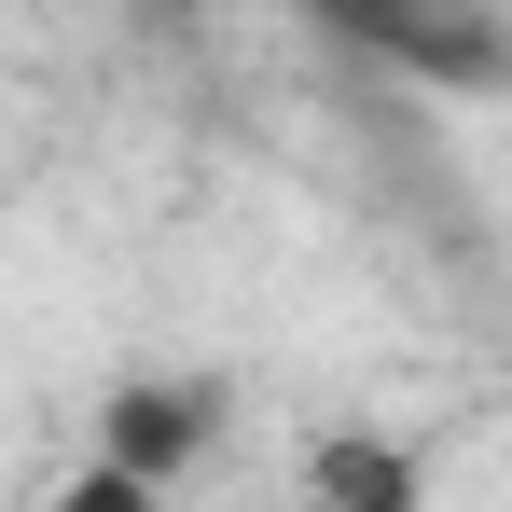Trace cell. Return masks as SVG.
Listing matches in <instances>:
<instances>
[{"label": "cell", "mask_w": 512, "mask_h": 512, "mask_svg": "<svg viewBox=\"0 0 512 512\" xmlns=\"http://www.w3.org/2000/svg\"><path fill=\"white\" fill-rule=\"evenodd\" d=\"M360 42H402V56H429V70H485L499 56V28H471L457 0H333Z\"/></svg>", "instance_id": "cell-1"}]
</instances>
